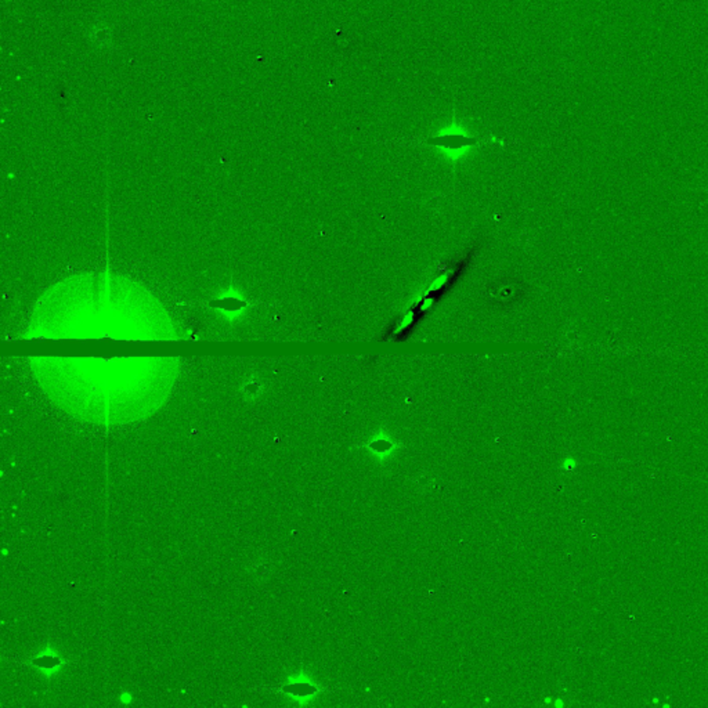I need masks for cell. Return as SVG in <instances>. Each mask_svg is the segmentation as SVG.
<instances>
[{
    "label": "cell",
    "mask_w": 708,
    "mask_h": 708,
    "mask_svg": "<svg viewBox=\"0 0 708 708\" xmlns=\"http://www.w3.org/2000/svg\"><path fill=\"white\" fill-rule=\"evenodd\" d=\"M354 448L365 450L379 465H384L399 450H403L404 444L396 441L384 427H381L368 441L357 444Z\"/></svg>",
    "instance_id": "6da1fadb"
},
{
    "label": "cell",
    "mask_w": 708,
    "mask_h": 708,
    "mask_svg": "<svg viewBox=\"0 0 708 708\" xmlns=\"http://www.w3.org/2000/svg\"><path fill=\"white\" fill-rule=\"evenodd\" d=\"M327 689L324 686L315 684L310 677L304 674L293 675L281 688V692L285 696H289L299 705H307L310 700L318 698Z\"/></svg>",
    "instance_id": "7a4b0ae2"
},
{
    "label": "cell",
    "mask_w": 708,
    "mask_h": 708,
    "mask_svg": "<svg viewBox=\"0 0 708 708\" xmlns=\"http://www.w3.org/2000/svg\"><path fill=\"white\" fill-rule=\"evenodd\" d=\"M32 664L42 671H54L63 666V660L54 652H43L32 660Z\"/></svg>",
    "instance_id": "3957f363"
}]
</instances>
